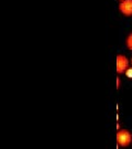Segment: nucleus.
Instances as JSON below:
<instances>
[{
    "instance_id": "1",
    "label": "nucleus",
    "mask_w": 132,
    "mask_h": 149,
    "mask_svg": "<svg viewBox=\"0 0 132 149\" xmlns=\"http://www.w3.org/2000/svg\"><path fill=\"white\" fill-rule=\"evenodd\" d=\"M132 142V135L129 130L125 129H119L117 132V144L118 147H128Z\"/></svg>"
},
{
    "instance_id": "2",
    "label": "nucleus",
    "mask_w": 132,
    "mask_h": 149,
    "mask_svg": "<svg viewBox=\"0 0 132 149\" xmlns=\"http://www.w3.org/2000/svg\"><path fill=\"white\" fill-rule=\"evenodd\" d=\"M128 66H129L128 59L121 54L117 55V73L118 74H122L123 72H125Z\"/></svg>"
},
{
    "instance_id": "3",
    "label": "nucleus",
    "mask_w": 132,
    "mask_h": 149,
    "mask_svg": "<svg viewBox=\"0 0 132 149\" xmlns=\"http://www.w3.org/2000/svg\"><path fill=\"white\" fill-rule=\"evenodd\" d=\"M120 12L127 17L132 16V0H123L119 5Z\"/></svg>"
},
{
    "instance_id": "4",
    "label": "nucleus",
    "mask_w": 132,
    "mask_h": 149,
    "mask_svg": "<svg viewBox=\"0 0 132 149\" xmlns=\"http://www.w3.org/2000/svg\"><path fill=\"white\" fill-rule=\"evenodd\" d=\"M125 43H127V47H128V49L131 50V51H132V33H130V34L128 35Z\"/></svg>"
},
{
    "instance_id": "5",
    "label": "nucleus",
    "mask_w": 132,
    "mask_h": 149,
    "mask_svg": "<svg viewBox=\"0 0 132 149\" xmlns=\"http://www.w3.org/2000/svg\"><path fill=\"white\" fill-rule=\"evenodd\" d=\"M124 73H125V75H127L128 77L132 78V67H128V69H127V71H125Z\"/></svg>"
},
{
    "instance_id": "6",
    "label": "nucleus",
    "mask_w": 132,
    "mask_h": 149,
    "mask_svg": "<svg viewBox=\"0 0 132 149\" xmlns=\"http://www.w3.org/2000/svg\"><path fill=\"white\" fill-rule=\"evenodd\" d=\"M120 78L119 77H117V88H120Z\"/></svg>"
},
{
    "instance_id": "7",
    "label": "nucleus",
    "mask_w": 132,
    "mask_h": 149,
    "mask_svg": "<svg viewBox=\"0 0 132 149\" xmlns=\"http://www.w3.org/2000/svg\"><path fill=\"white\" fill-rule=\"evenodd\" d=\"M131 63H132V59H131Z\"/></svg>"
},
{
    "instance_id": "8",
    "label": "nucleus",
    "mask_w": 132,
    "mask_h": 149,
    "mask_svg": "<svg viewBox=\"0 0 132 149\" xmlns=\"http://www.w3.org/2000/svg\"><path fill=\"white\" fill-rule=\"evenodd\" d=\"M121 1H123V0H121Z\"/></svg>"
}]
</instances>
